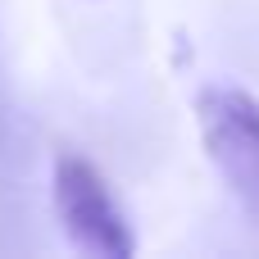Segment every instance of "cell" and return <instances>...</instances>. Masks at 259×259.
<instances>
[{"mask_svg": "<svg viewBox=\"0 0 259 259\" xmlns=\"http://www.w3.org/2000/svg\"><path fill=\"white\" fill-rule=\"evenodd\" d=\"M55 214H59L68 241L82 255L132 259V250H137L132 228H127L123 209L114 205L109 182L82 155H59L55 159Z\"/></svg>", "mask_w": 259, "mask_h": 259, "instance_id": "7a4b0ae2", "label": "cell"}, {"mask_svg": "<svg viewBox=\"0 0 259 259\" xmlns=\"http://www.w3.org/2000/svg\"><path fill=\"white\" fill-rule=\"evenodd\" d=\"M196 123L223 187L259 228V100L237 87H205L196 96Z\"/></svg>", "mask_w": 259, "mask_h": 259, "instance_id": "6da1fadb", "label": "cell"}]
</instances>
